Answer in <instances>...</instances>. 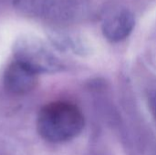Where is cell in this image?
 <instances>
[{
    "label": "cell",
    "instance_id": "1",
    "mask_svg": "<svg viewBox=\"0 0 156 155\" xmlns=\"http://www.w3.org/2000/svg\"><path fill=\"white\" fill-rule=\"evenodd\" d=\"M84 116L75 104L54 101L39 111L37 127L40 136L50 143H64L77 137L84 128Z\"/></svg>",
    "mask_w": 156,
    "mask_h": 155
},
{
    "label": "cell",
    "instance_id": "2",
    "mask_svg": "<svg viewBox=\"0 0 156 155\" xmlns=\"http://www.w3.org/2000/svg\"><path fill=\"white\" fill-rule=\"evenodd\" d=\"M37 75L30 67L16 60L6 69L4 75V84L5 89L12 94H27L37 86Z\"/></svg>",
    "mask_w": 156,
    "mask_h": 155
},
{
    "label": "cell",
    "instance_id": "3",
    "mask_svg": "<svg viewBox=\"0 0 156 155\" xmlns=\"http://www.w3.org/2000/svg\"><path fill=\"white\" fill-rule=\"evenodd\" d=\"M135 25L133 14L127 9H120L106 17L102 24V33L111 42L125 39Z\"/></svg>",
    "mask_w": 156,
    "mask_h": 155
},
{
    "label": "cell",
    "instance_id": "4",
    "mask_svg": "<svg viewBox=\"0 0 156 155\" xmlns=\"http://www.w3.org/2000/svg\"><path fill=\"white\" fill-rule=\"evenodd\" d=\"M147 99L150 111L156 121V90H153L148 93Z\"/></svg>",
    "mask_w": 156,
    "mask_h": 155
}]
</instances>
